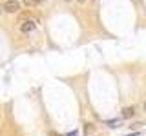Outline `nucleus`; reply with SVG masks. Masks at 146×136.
Wrapping results in <instances>:
<instances>
[{
    "label": "nucleus",
    "instance_id": "1",
    "mask_svg": "<svg viewBox=\"0 0 146 136\" xmlns=\"http://www.w3.org/2000/svg\"><path fill=\"white\" fill-rule=\"evenodd\" d=\"M36 24H38V22L33 20V18L20 20V31H22V33H31V31H35V29H36Z\"/></svg>",
    "mask_w": 146,
    "mask_h": 136
},
{
    "label": "nucleus",
    "instance_id": "2",
    "mask_svg": "<svg viewBox=\"0 0 146 136\" xmlns=\"http://www.w3.org/2000/svg\"><path fill=\"white\" fill-rule=\"evenodd\" d=\"M2 9H4L6 13H17L18 9H20V4H18L17 0H7V2L4 4V7H2Z\"/></svg>",
    "mask_w": 146,
    "mask_h": 136
},
{
    "label": "nucleus",
    "instance_id": "3",
    "mask_svg": "<svg viewBox=\"0 0 146 136\" xmlns=\"http://www.w3.org/2000/svg\"><path fill=\"white\" fill-rule=\"evenodd\" d=\"M133 114H135L133 107H124V109H122V118H131Z\"/></svg>",
    "mask_w": 146,
    "mask_h": 136
},
{
    "label": "nucleus",
    "instance_id": "4",
    "mask_svg": "<svg viewBox=\"0 0 146 136\" xmlns=\"http://www.w3.org/2000/svg\"><path fill=\"white\" fill-rule=\"evenodd\" d=\"M143 109H144V111H146V102H144V107H143Z\"/></svg>",
    "mask_w": 146,
    "mask_h": 136
},
{
    "label": "nucleus",
    "instance_id": "5",
    "mask_svg": "<svg viewBox=\"0 0 146 136\" xmlns=\"http://www.w3.org/2000/svg\"><path fill=\"white\" fill-rule=\"evenodd\" d=\"M36 2H44V0H36Z\"/></svg>",
    "mask_w": 146,
    "mask_h": 136
},
{
    "label": "nucleus",
    "instance_id": "6",
    "mask_svg": "<svg viewBox=\"0 0 146 136\" xmlns=\"http://www.w3.org/2000/svg\"><path fill=\"white\" fill-rule=\"evenodd\" d=\"M0 13H2V7H0Z\"/></svg>",
    "mask_w": 146,
    "mask_h": 136
},
{
    "label": "nucleus",
    "instance_id": "7",
    "mask_svg": "<svg viewBox=\"0 0 146 136\" xmlns=\"http://www.w3.org/2000/svg\"><path fill=\"white\" fill-rule=\"evenodd\" d=\"M79 2H84V0H79Z\"/></svg>",
    "mask_w": 146,
    "mask_h": 136
}]
</instances>
